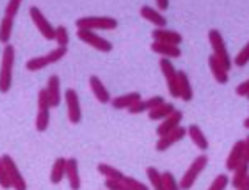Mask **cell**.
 I'll use <instances>...</instances> for the list:
<instances>
[{
    "mask_svg": "<svg viewBox=\"0 0 249 190\" xmlns=\"http://www.w3.org/2000/svg\"><path fill=\"white\" fill-rule=\"evenodd\" d=\"M13 71H15V47L5 45L0 61V93H9L13 86Z\"/></svg>",
    "mask_w": 249,
    "mask_h": 190,
    "instance_id": "cell-1",
    "label": "cell"
},
{
    "mask_svg": "<svg viewBox=\"0 0 249 190\" xmlns=\"http://www.w3.org/2000/svg\"><path fill=\"white\" fill-rule=\"evenodd\" d=\"M208 41H210V47H212V50H213L212 55L215 57L219 61V64L230 73V69H231V57H230L228 48H226V43H224L221 32H219L217 29H212V31L208 32Z\"/></svg>",
    "mask_w": 249,
    "mask_h": 190,
    "instance_id": "cell-2",
    "label": "cell"
},
{
    "mask_svg": "<svg viewBox=\"0 0 249 190\" xmlns=\"http://www.w3.org/2000/svg\"><path fill=\"white\" fill-rule=\"evenodd\" d=\"M78 29H86V31H114L118 27V20L110 18V16H84L77 20Z\"/></svg>",
    "mask_w": 249,
    "mask_h": 190,
    "instance_id": "cell-3",
    "label": "cell"
},
{
    "mask_svg": "<svg viewBox=\"0 0 249 190\" xmlns=\"http://www.w3.org/2000/svg\"><path fill=\"white\" fill-rule=\"evenodd\" d=\"M207 164H208L207 155H199L197 158H194V162L189 165V169L185 171V174L182 176V180H180V183H178V185H180V190H189V189H191V187L196 183L197 176L205 171Z\"/></svg>",
    "mask_w": 249,
    "mask_h": 190,
    "instance_id": "cell-4",
    "label": "cell"
},
{
    "mask_svg": "<svg viewBox=\"0 0 249 190\" xmlns=\"http://www.w3.org/2000/svg\"><path fill=\"white\" fill-rule=\"evenodd\" d=\"M68 53V48H53L50 53H47V55H41V57H32L31 61H27L25 68L29 69V71H39V69H43V68L50 66V64H55V62H59L62 59V57Z\"/></svg>",
    "mask_w": 249,
    "mask_h": 190,
    "instance_id": "cell-5",
    "label": "cell"
},
{
    "mask_svg": "<svg viewBox=\"0 0 249 190\" xmlns=\"http://www.w3.org/2000/svg\"><path fill=\"white\" fill-rule=\"evenodd\" d=\"M50 124V103L45 89H39L37 93V118H36V130L45 132Z\"/></svg>",
    "mask_w": 249,
    "mask_h": 190,
    "instance_id": "cell-6",
    "label": "cell"
},
{
    "mask_svg": "<svg viewBox=\"0 0 249 190\" xmlns=\"http://www.w3.org/2000/svg\"><path fill=\"white\" fill-rule=\"evenodd\" d=\"M2 162H4L5 171H7V178H9L11 189L27 190V181H25V178H23V174L20 173V169H18L16 162L13 160V156H11V155H4V156H2Z\"/></svg>",
    "mask_w": 249,
    "mask_h": 190,
    "instance_id": "cell-7",
    "label": "cell"
},
{
    "mask_svg": "<svg viewBox=\"0 0 249 190\" xmlns=\"http://www.w3.org/2000/svg\"><path fill=\"white\" fill-rule=\"evenodd\" d=\"M77 36H78V39H80V41H84L86 45H89V47L96 48V50L104 52V53H109V52L112 50V43H109L105 37H102L100 34H96V32H93V31L78 29Z\"/></svg>",
    "mask_w": 249,
    "mask_h": 190,
    "instance_id": "cell-8",
    "label": "cell"
},
{
    "mask_svg": "<svg viewBox=\"0 0 249 190\" xmlns=\"http://www.w3.org/2000/svg\"><path fill=\"white\" fill-rule=\"evenodd\" d=\"M29 13H31L32 21H34V25L37 27V31L43 34V37H45L47 41H53V37H55V29H53L52 23L45 18L41 9H39L37 5H32L31 9H29Z\"/></svg>",
    "mask_w": 249,
    "mask_h": 190,
    "instance_id": "cell-9",
    "label": "cell"
},
{
    "mask_svg": "<svg viewBox=\"0 0 249 190\" xmlns=\"http://www.w3.org/2000/svg\"><path fill=\"white\" fill-rule=\"evenodd\" d=\"M160 69L164 78H166L167 93L173 98H180V93H178V69L171 64V59H160Z\"/></svg>",
    "mask_w": 249,
    "mask_h": 190,
    "instance_id": "cell-10",
    "label": "cell"
},
{
    "mask_svg": "<svg viewBox=\"0 0 249 190\" xmlns=\"http://www.w3.org/2000/svg\"><path fill=\"white\" fill-rule=\"evenodd\" d=\"M64 102H66L68 108V119L71 124H78L82 121V108H80V100H78V94L75 89H68L64 93Z\"/></svg>",
    "mask_w": 249,
    "mask_h": 190,
    "instance_id": "cell-11",
    "label": "cell"
},
{
    "mask_svg": "<svg viewBox=\"0 0 249 190\" xmlns=\"http://www.w3.org/2000/svg\"><path fill=\"white\" fill-rule=\"evenodd\" d=\"M151 37L157 43H166V45H173V47H180V43L183 41L180 32L169 31V29H153L151 31Z\"/></svg>",
    "mask_w": 249,
    "mask_h": 190,
    "instance_id": "cell-12",
    "label": "cell"
},
{
    "mask_svg": "<svg viewBox=\"0 0 249 190\" xmlns=\"http://www.w3.org/2000/svg\"><path fill=\"white\" fill-rule=\"evenodd\" d=\"M187 135V128H182V126H178V128H175L171 132V134L164 135V137H159V140H157V151H166V149H169L173 146V144L180 142V140L183 139Z\"/></svg>",
    "mask_w": 249,
    "mask_h": 190,
    "instance_id": "cell-13",
    "label": "cell"
},
{
    "mask_svg": "<svg viewBox=\"0 0 249 190\" xmlns=\"http://www.w3.org/2000/svg\"><path fill=\"white\" fill-rule=\"evenodd\" d=\"M47 96H48V103H50V108L52 107H59V103H61V78L57 75H52V77L48 78L47 82Z\"/></svg>",
    "mask_w": 249,
    "mask_h": 190,
    "instance_id": "cell-14",
    "label": "cell"
},
{
    "mask_svg": "<svg viewBox=\"0 0 249 190\" xmlns=\"http://www.w3.org/2000/svg\"><path fill=\"white\" fill-rule=\"evenodd\" d=\"M182 118H183V114L180 112V110H175V112H173L171 116H167V118L162 121L160 126L157 128V135H159V137H164V135L171 134L173 130L180 126V123H182Z\"/></svg>",
    "mask_w": 249,
    "mask_h": 190,
    "instance_id": "cell-15",
    "label": "cell"
},
{
    "mask_svg": "<svg viewBox=\"0 0 249 190\" xmlns=\"http://www.w3.org/2000/svg\"><path fill=\"white\" fill-rule=\"evenodd\" d=\"M139 13H141V16H142L144 20H148L150 23H153L157 29H166V27H167L166 16H162L160 13L155 9V7H151V5H142Z\"/></svg>",
    "mask_w": 249,
    "mask_h": 190,
    "instance_id": "cell-16",
    "label": "cell"
},
{
    "mask_svg": "<svg viewBox=\"0 0 249 190\" xmlns=\"http://www.w3.org/2000/svg\"><path fill=\"white\" fill-rule=\"evenodd\" d=\"M242 158H244V140H237L230 151L228 158H226V169L235 171L242 164Z\"/></svg>",
    "mask_w": 249,
    "mask_h": 190,
    "instance_id": "cell-17",
    "label": "cell"
},
{
    "mask_svg": "<svg viewBox=\"0 0 249 190\" xmlns=\"http://www.w3.org/2000/svg\"><path fill=\"white\" fill-rule=\"evenodd\" d=\"M89 86H91V91H93L94 98H96L102 105L110 103V100H112V98H110V93L107 91V87L104 86V82H102L96 75H93V77L89 78Z\"/></svg>",
    "mask_w": 249,
    "mask_h": 190,
    "instance_id": "cell-18",
    "label": "cell"
},
{
    "mask_svg": "<svg viewBox=\"0 0 249 190\" xmlns=\"http://www.w3.org/2000/svg\"><path fill=\"white\" fill-rule=\"evenodd\" d=\"M66 180L71 190H80V173H78V162L75 158L66 160Z\"/></svg>",
    "mask_w": 249,
    "mask_h": 190,
    "instance_id": "cell-19",
    "label": "cell"
},
{
    "mask_svg": "<svg viewBox=\"0 0 249 190\" xmlns=\"http://www.w3.org/2000/svg\"><path fill=\"white\" fill-rule=\"evenodd\" d=\"M142 98H141L139 93H128V94H121V96L114 98V100H110V105L118 110H123V108H132L137 102H141Z\"/></svg>",
    "mask_w": 249,
    "mask_h": 190,
    "instance_id": "cell-20",
    "label": "cell"
},
{
    "mask_svg": "<svg viewBox=\"0 0 249 190\" xmlns=\"http://www.w3.org/2000/svg\"><path fill=\"white\" fill-rule=\"evenodd\" d=\"M151 52H155L159 55H162V59H178L182 55L180 47H173V45H166V43H151Z\"/></svg>",
    "mask_w": 249,
    "mask_h": 190,
    "instance_id": "cell-21",
    "label": "cell"
},
{
    "mask_svg": "<svg viewBox=\"0 0 249 190\" xmlns=\"http://www.w3.org/2000/svg\"><path fill=\"white\" fill-rule=\"evenodd\" d=\"M164 103V98L162 96H153L150 98V100H141V102H137L132 108H128L130 114H141V112H150V110H153L155 107H159V105H162Z\"/></svg>",
    "mask_w": 249,
    "mask_h": 190,
    "instance_id": "cell-22",
    "label": "cell"
},
{
    "mask_svg": "<svg viewBox=\"0 0 249 190\" xmlns=\"http://www.w3.org/2000/svg\"><path fill=\"white\" fill-rule=\"evenodd\" d=\"M178 93H180V98L183 102H191L192 96H194L191 80H189L185 71H178Z\"/></svg>",
    "mask_w": 249,
    "mask_h": 190,
    "instance_id": "cell-23",
    "label": "cell"
},
{
    "mask_svg": "<svg viewBox=\"0 0 249 190\" xmlns=\"http://www.w3.org/2000/svg\"><path fill=\"white\" fill-rule=\"evenodd\" d=\"M208 66H210V71H212L213 80H215V82H217V84H226V82H228V78H230L228 71H226V69L219 64V61L213 55L208 57Z\"/></svg>",
    "mask_w": 249,
    "mask_h": 190,
    "instance_id": "cell-24",
    "label": "cell"
},
{
    "mask_svg": "<svg viewBox=\"0 0 249 190\" xmlns=\"http://www.w3.org/2000/svg\"><path fill=\"white\" fill-rule=\"evenodd\" d=\"M187 134H189V137H191L192 142L196 144L197 148L201 149V151H207V149H208V140H207L205 134H203L201 128H199L197 124H191V126L187 128Z\"/></svg>",
    "mask_w": 249,
    "mask_h": 190,
    "instance_id": "cell-25",
    "label": "cell"
},
{
    "mask_svg": "<svg viewBox=\"0 0 249 190\" xmlns=\"http://www.w3.org/2000/svg\"><path fill=\"white\" fill-rule=\"evenodd\" d=\"M66 160L68 158H57L52 165V173H50V181L53 185H59L64 178H66Z\"/></svg>",
    "mask_w": 249,
    "mask_h": 190,
    "instance_id": "cell-26",
    "label": "cell"
},
{
    "mask_svg": "<svg viewBox=\"0 0 249 190\" xmlns=\"http://www.w3.org/2000/svg\"><path fill=\"white\" fill-rule=\"evenodd\" d=\"M175 110H177V108H175V105H173V103L164 102L162 105H159V107H155L153 110H150L148 118H150L151 121H157V119H166L167 116H171Z\"/></svg>",
    "mask_w": 249,
    "mask_h": 190,
    "instance_id": "cell-27",
    "label": "cell"
},
{
    "mask_svg": "<svg viewBox=\"0 0 249 190\" xmlns=\"http://www.w3.org/2000/svg\"><path fill=\"white\" fill-rule=\"evenodd\" d=\"M13 27H15V20H13V18L4 16V18L0 20V43L9 45L11 36H13Z\"/></svg>",
    "mask_w": 249,
    "mask_h": 190,
    "instance_id": "cell-28",
    "label": "cell"
},
{
    "mask_svg": "<svg viewBox=\"0 0 249 190\" xmlns=\"http://www.w3.org/2000/svg\"><path fill=\"white\" fill-rule=\"evenodd\" d=\"M248 176H249V165L242 162V164L233 171V178H231V185H233V189L239 190L240 187H242V183L248 180Z\"/></svg>",
    "mask_w": 249,
    "mask_h": 190,
    "instance_id": "cell-29",
    "label": "cell"
},
{
    "mask_svg": "<svg viewBox=\"0 0 249 190\" xmlns=\"http://www.w3.org/2000/svg\"><path fill=\"white\" fill-rule=\"evenodd\" d=\"M98 173H100V174H104L107 180L121 181L124 178V174L121 173L120 169H116V167H112V165H109V164H100L98 165Z\"/></svg>",
    "mask_w": 249,
    "mask_h": 190,
    "instance_id": "cell-30",
    "label": "cell"
},
{
    "mask_svg": "<svg viewBox=\"0 0 249 190\" xmlns=\"http://www.w3.org/2000/svg\"><path fill=\"white\" fill-rule=\"evenodd\" d=\"M146 174H148V180H150V185L153 187V190H164L162 174L155 167H148V169H146Z\"/></svg>",
    "mask_w": 249,
    "mask_h": 190,
    "instance_id": "cell-31",
    "label": "cell"
},
{
    "mask_svg": "<svg viewBox=\"0 0 249 190\" xmlns=\"http://www.w3.org/2000/svg\"><path fill=\"white\" fill-rule=\"evenodd\" d=\"M53 41L57 43V47L61 48H68V43H70V34H68V29L64 25H59L55 29V37Z\"/></svg>",
    "mask_w": 249,
    "mask_h": 190,
    "instance_id": "cell-32",
    "label": "cell"
},
{
    "mask_svg": "<svg viewBox=\"0 0 249 190\" xmlns=\"http://www.w3.org/2000/svg\"><path fill=\"white\" fill-rule=\"evenodd\" d=\"M162 181H164V190H180L177 178L171 173H162Z\"/></svg>",
    "mask_w": 249,
    "mask_h": 190,
    "instance_id": "cell-33",
    "label": "cell"
},
{
    "mask_svg": "<svg viewBox=\"0 0 249 190\" xmlns=\"http://www.w3.org/2000/svg\"><path fill=\"white\" fill-rule=\"evenodd\" d=\"M230 180L226 174H219L215 176V180L212 181V185L208 187V190H226V187H228Z\"/></svg>",
    "mask_w": 249,
    "mask_h": 190,
    "instance_id": "cell-34",
    "label": "cell"
},
{
    "mask_svg": "<svg viewBox=\"0 0 249 190\" xmlns=\"http://www.w3.org/2000/svg\"><path fill=\"white\" fill-rule=\"evenodd\" d=\"M248 62H249V43L237 53V57H235V66L242 68V66H246Z\"/></svg>",
    "mask_w": 249,
    "mask_h": 190,
    "instance_id": "cell-35",
    "label": "cell"
},
{
    "mask_svg": "<svg viewBox=\"0 0 249 190\" xmlns=\"http://www.w3.org/2000/svg\"><path fill=\"white\" fill-rule=\"evenodd\" d=\"M123 183L128 187V190H150L146 185H142L139 180H135L132 176H124L123 178Z\"/></svg>",
    "mask_w": 249,
    "mask_h": 190,
    "instance_id": "cell-36",
    "label": "cell"
},
{
    "mask_svg": "<svg viewBox=\"0 0 249 190\" xmlns=\"http://www.w3.org/2000/svg\"><path fill=\"white\" fill-rule=\"evenodd\" d=\"M0 189H4V190L11 189L9 178H7V171H5V165H4V162H2V156H0Z\"/></svg>",
    "mask_w": 249,
    "mask_h": 190,
    "instance_id": "cell-37",
    "label": "cell"
},
{
    "mask_svg": "<svg viewBox=\"0 0 249 190\" xmlns=\"http://www.w3.org/2000/svg\"><path fill=\"white\" fill-rule=\"evenodd\" d=\"M20 5H21L20 0H9V4L5 5V16L15 20V16H16V13H18V9H20Z\"/></svg>",
    "mask_w": 249,
    "mask_h": 190,
    "instance_id": "cell-38",
    "label": "cell"
},
{
    "mask_svg": "<svg viewBox=\"0 0 249 190\" xmlns=\"http://www.w3.org/2000/svg\"><path fill=\"white\" fill-rule=\"evenodd\" d=\"M105 187H107V190H128V187L124 185L123 180H121V181L107 180V181H105Z\"/></svg>",
    "mask_w": 249,
    "mask_h": 190,
    "instance_id": "cell-39",
    "label": "cell"
},
{
    "mask_svg": "<svg viewBox=\"0 0 249 190\" xmlns=\"http://www.w3.org/2000/svg\"><path fill=\"white\" fill-rule=\"evenodd\" d=\"M235 93L239 94V96H249V78L246 80V82H242V84H239V86H237Z\"/></svg>",
    "mask_w": 249,
    "mask_h": 190,
    "instance_id": "cell-40",
    "label": "cell"
},
{
    "mask_svg": "<svg viewBox=\"0 0 249 190\" xmlns=\"http://www.w3.org/2000/svg\"><path fill=\"white\" fill-rule=\"evenodd\" d=\"M242 162L249 165V135L244 139V158H242Z\"/></svg>",
    "mask_w": 249,
    "mask_h": 190,
    "instance_id": "cell-41",
    "label": "cell"
},
{
    "mask_svg": "<svg viewBox=\"0 0 249 190\" xmlns=\"http://www.w3.org/2000/svg\"><path fill=\"white\" fill-rule=\"evenodd\" d=\"M167 7H169V2H167V0H159V2H157V11H159V13H160V11H166Z\"/></svg>",
    "mask_w": 249,
    "mask_h": 190,
    "instance_id": "cell-42",
    "label": "cell"
},
{
    "mask_svg": "<svg viewBox=\"0 0 249 190\" xmlns=\"http://www.w3.org/2000/svg\"><path fill=\"white\" fill-rule=\"evenodd\" d=\"M239 190H249V176H248V180H246L244 183H242V187H240Z\"/></svg>",
    "mask_w": 249,
    "mask_h": 190,
    "instance_id": "cell-43",
    "label": "cell"
},
{
    "mask_svg": "<svg viewBox=\"0 0 249 190\" xmlns=\"http://www.w3.org/2000/svg\"><path fill=\"white\" fill-rule=\"evenodd\" d=\"M244 126H246V128L249 130V118H248V119H246V121H244Z\"/></svg>",
    "mask_w": 249,
    "mask_h": 190,
    "instance_id": "cell-44",
    "label": "cell"
},
{
    "mask_svg": "<svg viewBox=\"0 0 249 190\" xmlns=\"http://www.w3.org/2000/svg\"><path fill=\"white\" fill-rule=\"evenodd\" d=\"M248 98H249V96H248Z\"/></svg>",
    "mask_w": 249,
    "mask_h": 190,
    "instance_id": "cell-45",
    "label": "cell"
}]
</instances>
